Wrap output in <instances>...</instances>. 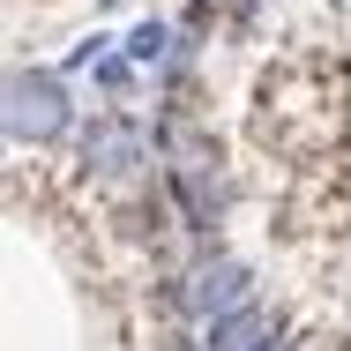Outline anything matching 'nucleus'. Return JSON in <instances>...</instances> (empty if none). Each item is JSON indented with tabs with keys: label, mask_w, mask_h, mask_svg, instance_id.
Masks as SVG:
<instances>
[{
	"label": "nucleus",
	"mask_w": 351,
	"mask_h": 351,
	"mask_svg": "<svg viewBox=\"0 0 351 351\" xmlns=\"http://www.w3.org/2000/svg\"><path fill=\"white\" fill-rule=\"evenodd\" d=\"M187 291H195V322L210 329V322H224V314L254 306V269H247L239 254H210V262L187 277Z\"/></svg>",
	"instance_id": "7ed1b4c3"
},
{
	"label": "nucleus",
	"mask_w": 351,
	"mask_h": 351,
	"mask_svg": "<svg viewBox=\"0 0 351 351\" xmlns=\"http://www.w3.org/2000/svg\"><path fill=\"white\" fill-rule=\"evenodd\" d=\"M277 337H284V322L254 299V306H239V314L210 322V329H202V351H269Z\"/></svg>",
	"instance_id": "39448f33"
},
{
	"label": "nucleus",
	"mask_w": 351,
	"mask_h": 351,
	"mask_svg": "<svg viewBox=\"0 0 351 351\" xmlns=\"http://www.w3.org/2000/svg\"><path fill=\"white\" fill-rule=\"evenodd\" d=\"M60 135H75V97L60 82V68H15L8 75V142L45 149Z\"/></svg>",
	"instance_id": "f257e3e1"
},
{
	"label": "nucleus",
	"mask_w": 351,
	"mask_h": 351,
	"mask_svg": "<svg viewBox=\"0 0 351 351\" xmlns=\"http://www.w3.org/2000/svg\"><path fill=\"white\" fill-rule=\"evenodd\" d=\"M202 8H217V0H202Z\"/></svg>",
	"instance_id": "0eeeda50"
},
{
	"label": "nucleus",
	"mask_w": 351,
	"mask_h": 351,
	"mask_svg": "<svg viewBox=\"0 0 351 351\" xmlns=\"http://www.w3.org/2000/svg\"><path fill=\"white\" fill-rule=\"evenodd\" d=\"M165 45H172V30H165V23H135L120 53H128L135 68H157V60H165Z\"/></svg>",
	"instance_id": "423d86ee"
},
{
	"label": "nucleus",
	"mask_w": 351,
	"mask_h": 351,
	"mask_svg": "<svg viewBox=\"0 0 351 351\" xmlns=\"http://www.w3.org/2000/svg\"><path fill=\"white\" fill-rule=\"evenodd\" d=\"M165 195L187 217V232H217L224 224V180L217 172H165Z\"/></svg>",
	"instance_id": "20e7f679"
},
{
	"label": "nucleus",
	"mask_w": 351,
	"mask_h": 351,
	"mask_svg": "<svg viewBox=\"0 0 351 351\" xmlns=\"http://www.w3.org/2000/svg\"><path fill=\"white\" fill-rule=\"evenodd\" d=\"M149 142L128 112H97L90 128H82V172H97V180H128V172H142L149 165Z\"/></svg>",
	"instance_id": "f03ea898"
}]
</instances>
